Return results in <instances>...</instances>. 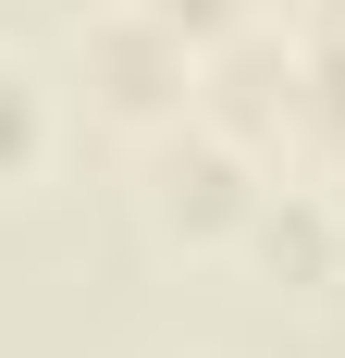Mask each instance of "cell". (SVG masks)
<instances>
[{
    "mask_svg": "<svg viewBox=\"0 0 345 358\" xmlns=\"http://www.w3.org/2000/svg\"><path fill=\"white\" fill-rule=\"evenodd\" d=\"M247 259H259L272 285H333L345 272V210L321 198V185H272L259 222H247Z\"/></svg>",
    "mask_w": 345,
    "mask_h": 358,
    "instance_id": "obj_3",
    "label": "cell"
},
{
    "mask_svg": "<svg viewBox=\"0 0 345 358\" xmlns=\"http://www.w3.org/2000/svg\"><path fill=\"white\" fill-rule=\"evenodd\" d=\"M136 13H148V25H161V37H185L198 62H210V50H235V37H247V0H136Z\"/></svg>",
    "mask_w": 345,
    "mask_h": 358,
    "instance_id": "obj_5",
    "label": "cell"
},
{
    "mask_svg": "<svg viewBox=\"0 0 345 358\" xmlns=\"http://www.w3.org/2000/svg\"><path fill=\"white\" fill-rule=\"evenodd\" d=\"M74 62H87V99H99L111 124H148V136H172V124H185L198 50H185V37H161L136 0H111V13H87V25H74Z\"/></svg>",
    "mask_w": 345,
    "mask_h": 358,
    "instance_id": "obj_2",
    "label": "cell"
},
{
    "mask_svg": "<svg viewBox=\"0 0 345 358\" xmlns=\"http://www.w3.org/2000/svg\"><path fill=\"white\" fill-rule=\"evenodd\" d=\"M50 161V74L25 50H0V185H25Z\"/></svg>",
    "mask_w": 345,
    "mask_h": 358,
    "instance_id": "obj_4",
    "label": "cell"
},
{
    "mask_svg": "<svg viewBox=\"0 0 345 358\" xmlns=\"http://www.w3.org/2000/svg\"><path fill=\"white\" fill-rule=\"evenodd\" d=\"M259 161H247V136H222V124H172L161 148H148V222H161L172 248H247V222H259Z\"/></svg>",
    "mask_w": 345,
    "mask_h": 358,
    "instance_id": "obj_1",
    "label": "cell"
}]
</instances>
